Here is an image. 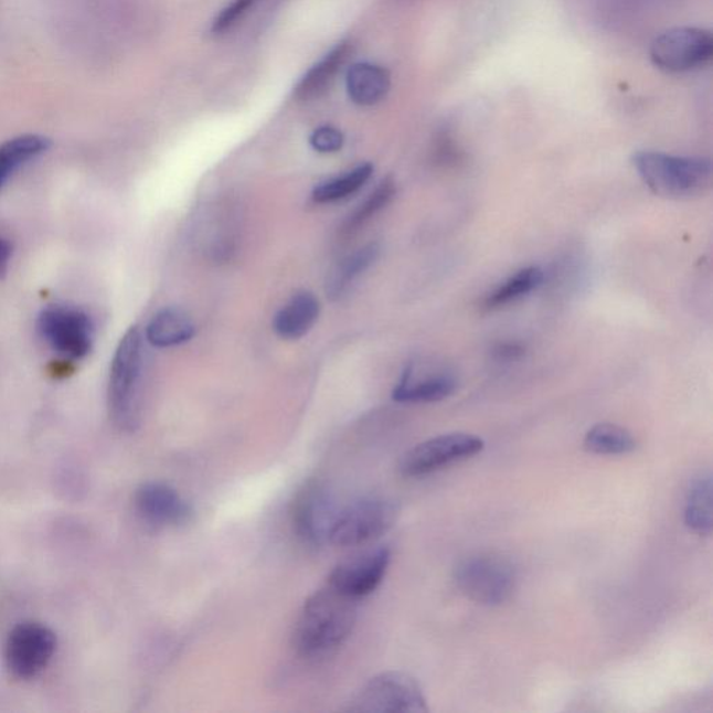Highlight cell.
<instances>
[{
    "label": "cell",
    "mask_w": 713,
    "mask_h": 713,
    "mask_svg": "<svg viewBox=\"0 0 713 713\" xmlns=\"http://www.w3.org/2000/svg\"><path fill=\"white\" fill-rule=\"evenodd\" d=\"M359 600L328 583L302 605L292 630V646L311 659L331 656L353 632Z\"/></svg>",
    "instance_id": "obj_1"
},
{
    "label": "cell",
    "mask_w": 713,
    "mask_h": 713,
    "mask_svg": "<svg viewBox=\"0 0 713 713\" xmlns=\"http://www.w3.org/2000/svg\"><path fill=\"white\" fill-rule=\"evenodd\" d=\"M631 163L647 188L664 199H693L711 188L712 163L707 158L638 151Z\"/></svg>",
    "instance_id": "obj_2"
},
{
    "label": "cell",
    "mask_w": 713,
    "mask_h": 713,
    "mask_svg": "<svg viewBox=\"0 0 713 713\" xmlns=\"http://www.w3.org/2000/svg\"><path fill=\"white\" fill-rule=\"evenodd\" d=\"M142 371V337L138 328L132 327L121 338L110 365L109 413L120 429L135 430L140 422Z\"/></svg>",
    "instance_id": "obj_3"
},
{
    "label": "cell",
    "mask_w": 713,
    "mask_h": 713,
    "mask_svg": "<svg viewBox=\"0 0 713 713\" xmlns=\"http://www.w3.org/2000/svg\"><path fill=\"white\" fill-rule=\"evenodd\" d=\"M454 578L460 593L486 606L507 603L518 587L513 563L493 553H477L462 558L455 568Z\"/></svg>",
    "instance_id": "obj_4"
},
{
    "label": "cell",
    "mask_w": 713,
    "mask_h": 713,
    "mask_svg": "<svg viewBox=\"0 0 713 713\" xmlns=\"http://www.w3.org/2000/svg\"><path fill=\"white\" fill-rule=\"evenodd\" d=\"M398 509L390 499L369 497L339 509L329 544L351 547L380 539L395 525Z\"/></svg>",
    "instance_id": "obj_5"
},
{
    "label": "cell",
    "mask_w": 713,
    "mask_h": 713,
    "mask_svg": "<svg viewBox=\"0 0 713 713\" xmlns=\"http://www.w3.org/2000/svg\"><path fill=\"white\" fill-rule=\"evenodd\" d=\"M349 712L425 713L429 711L422 685L404 672H385L372 678L345 707Z\"/></svg>",
    "instance_id": "obj_6"
},
{
    "label": "cell",
    "mask_w": 713,
    "mask_h": 713,
    "mask_svg": "<svg viewBox=\"0 0 713 713\" xmlns=\"http://www.w3.org/2000/svg\"><path fill=\"white\" fill-rule=\"evenodd\" d=\"M57 638L50 627L36 621H23L13 627L4 643V663L19 680L35 679L51 663Z\"/></svg>",
    "instance_id": "obj_7"
},
{
    "label": "cell",
    "mask_w": 713,
    "mask_h": 713,
    "mask_svg": "<svg viewBox=\"0 0 713 713\" xmlns=\"http://www.w3.org/2000/svg\"><path fill=\"white\" fill-rule=\"evenodd\" d=\"M653 65L668 73H689L707 65L713 56L711 31L675 26L664 31L651 45Z\"/></svg>",
    "instance_id": "obj_8"
},
{
    "label": "cell",
    "mask_w": 713,
    "mask_h": 713,
    "mask_svg": "<svg viewBox=\"0 0 713 713\" xmlns=\"http://www.w3.org/2000/svg\"><path fill=\"white\" fill-rule=\"evenodd\" d=\"M338 512L329 488L321 481L310 480L292 500L291 523L305 544L319 547L329 544V534Z\"/></svg>",
    "instance_id": "obj_9"
},
{
    "label": "cell",
    "mask_w": 713,
    "mask_h": 713,
    "mask_svg": "<svg viewBox=\"0 0 713 713\" xmlns=\"http://www.w3.org/2000/svg\"><path fill=\"white\" fill-rule=\"evenodd\" d=\"M483 448L486 441L480 436L466 433L439 435L409 449L398 468L404 477H423L451 462L470 459L481 454Z\"/></svg>",
    "instance_id": "obj_10"
},
{
    "label": "cell",
    "mask_w": 713,
    "mask_h": 713,
    "mask_svg": "<svg viewBox=\"0 0 713 713\" xmlns=\"http://www.w3.org/2000/svg\"><path fill=\"white\" fill-rule=\"evenodd\" d=\"M42 339L58 354L79 360L93 348L94 327L87 313L74 308L52 307L39 319Z\"/></svg>",
    "instance_id": "obj_11"
},
{
    "label": "cell",
    "mask_w": 713,
    "mask_h": 713,
    "mask_svg": "<svg viewBox=\"0 0 713 713\" xmlns=\"http://www.w3.org/2000/svg\"><path fill=\"white\" fill-rule=\"evenodd\" d=\"M391 558L392 553L385 546L359 553L340 562L327 583L350 598L369 597L385 578Z\"/></svg>",
    "instance_id": "obj_12"
},
{
    "label": "cell",
    "mask_w": 713,
    "mask_h": 713,
    "mask_svg": "<svg viewBox=\"0 0 713 713\" xmlns=\"http://www.w3.org/2000/svg\"><path fill=\"white\" fill-rule=\"evenodd\" d=\"M137 513L156 526H180L193 519V509L174 488L164 482L142 483L135 494Z\"/></svg>",
    "instance_id": "obj_13"
},
{
    "label": "cell",
    "mask_w": 713,
    "mask_h": 713,
    "mask_svg": "<svg viewBox=\"0 0 713 713\" xmlns=\"http://www.w3.org/2000/svg\"><path fill=\"white\" fill-rule=\"evenodd\" d=\"M457 387L455 376L439 374L417 375L413 365L404 370L401 382L393 391V401L398 403H436L454 395Z\"/></svg>",
    "instance_id": "obj_14"
},
{
    "label": "cell",
    "mask_w": 713,
    "mask_h": 713,
    "mask_svg": "<svg viewBox=\"0 0 713 713\" xmlns=\"http://www.w3.org/2000/svg\"><path fill=\"white\" fill-rule=\"evenodd\" d=\"M319 311H321V306L312 292H296L289 302L276 313L275 332L287 340L300 339L316 324Z\"/></svg>",
    "instance_id": "obj_15"
},
{
    "label": "cell",
    "mask_w": 713,
    "mask_h": 713,
    "mask_svg": "<svg viewBox=\"0 0 713 713\" xmlns=\"http://www.w3.org/2000/svg\"><path fill=\"white\" fill-rule=\"evenodd\" d=\"M351 52V44L349 41H343L337 47H333L321 62L308 71L306 76L302 77L295 88V98L307 103L321 98L324 93L331 88L334 77L342 71V67L348 61Z\"/></svg>",
    "instance_id": "obj_16"
},
{
    "label": "cell",
    "mask_w": 713,
    "mask_h": 713,
    "mask_svg": "<svg viewBox=\"0 0 713 713\" xmlns=\"http://www.w3.org/2000/svg\"><path fill=\"white\" fill-rule=\"evenodd\" d=\"M348 93L353 103L371 106L381 103L391 88V74L371 63H356L348 73Z\"/></svg>",
    "instance_id": "obj_17"
},
{
    "label": "cell",
    "mask_w": 713,
    "mask_h": 713,
    "mask_svg": "<svg viewBox=\"0 0 713 713\" xmlns=\"http://www.w3.org/2000/svg\"><path fill=\"white\" fill-rule=\"evenodd\" d=\"M195 334V324L188 313L179 308L158 312L148 323L146 337L153 348L168 349L188 343Z\"/></svg>",
    "instance_id": "obj_18"
},
{
    "label": "cell",
    "mask_w": 713,
    "mask_h": 713,
    "mask_svg": "<svg viewBox=\"0 0 713 713\" xmlns=\"http://www.w3.org/2000/svg\"><path fill=\"white\" fill-rule=\"evenodd\" d=\"M381 248L376 243L356 249L353 254L340 260L328 276L327 295L329 299L338 300L350 289V286L370 269L380 258Z\"/></svg>",
    "instance_id": "obj_19"
},
{
    "label": "cell",
    "mask_w": 713,
    "mask_h": 713,
    "mask_svg": "<svg viewBox=\"0 0 713 713\" xmlns=\"http://www.w3.org/2000/svg\"><path fill=\"white\" fill-rule=\"evenodd\" d=\"M685 525L695 534L710 536L712 534V476L701 473L691 486L684 510Z\"/></svg>",
    "instance_id": "obj_20"
},
{
    "label": "cell",
    "mask_w": 713,
    "mask_h": 713,
    "mask_svg": "<svg viewBox=\"0 0 713 713\" xmlns=\"http://www.w3.org/2000/svg\"><path fill=\"white\" fill-rule=\"evenodd\" d=\"M584 448L594 455H627L636 450L637 441L630 430L620 425L600 423L585 435Z\"/></svg>",
    "instance_id": "obj_21"
},
{
    "label": "cell",
    "mask_w": 713,
    "mask_h": 713,
    "mask_svg": "<svg viewBox=\"0 0 713 713\" xmlns=\"http://www.w3.org/2000/svg\"><path fill=\"white\" fill-rule=\"evenodd\" d=\"M545 274L540 266H526L520 269L507 281L497 287L491 295L487 297L486 306L489 310L509 305V302L521 299L530 292L539 289L544 281Z\"/></svg>",
    "instance_id": "obj_22"
},
{
    "label": "cell",
    "mask_w": 713,
    "mask_h": 713,
    "mask_svg": "<svg viewBox=\"0 0 713 713\" xmlns=\"http://www.w3.org/2000/svg\"><path fill=\"white\" fill-rule=\"evenodd\" d=\"M50 147V141L41 136H23L14 138L0 147V188L7 182L15 169L23 167Z\"/></svg>",
    "instance_id": "obj_23"
},
{
    "label": "cell",
    "mask_w": 713,
    "mask_h": 713,
    "mask_svg": "<svg viewBox=\"0 0 713 713\" xmlns=\"http://www.w3.org/2000/svg\"><path fill=\"white\" fill-rule=\"evenodd\" d=\"M372 172H374L372 164H361V167L351 170V172L342 175V178L329 180V182L318 185L313 190L312 200L317 204H328V202L343 200L345 196L354 194L355 191L363 188L369 182Z\"/></svg>",
    "instance_id": "obj_24"
},
{
    "label": "cell",
    "mask_w": 713,
    "mask_h": 713,
    "mask_svg": "<svg viewBox=\"0 0 713 713\" xmlns=\"http://www.w3.org/2000/svg\"><path fill=\"white\" fill-rule=\"evenodd\" d=\"M396 194L395 182L391 178L382 180V183L377 185L374 193H372L369 199L361 204L359 210L354 212L344 223L343 234H353L359 231L361 226L364 225L366 221H370L372 216L377 214L392 201L393 196Z\"/></svg>",
    "instance_id": "obj_25"
},
{
    "label": "cell",
    "mask_w": 713,
    "mask_h": 713,
    "mask_svg": "<svg viewBox=\"0 0 713 713\" xmlns=\"http://www.w3.org/2000/svg\"><path fill=\"white\" fill-rule=\"evenodd\" d=\"M255 3H257V0H233V2L228 4L227 8L223 9L221 14L217 15L214 21V25H212V31H214L215 34L226 33V31L231 30L234 24H237V21L241 20Z\"/></svg>",
    "instance_id": "obj_26"
},
{
    "label": "cell",
    "mask_w": 713,
    "mask_h": 713,
    "mask_svg": "<svg viewBox=\"0 0 713 713\" xmlns=\"http://www.w3.org/2000/svg\"><path fill=\"white\" fill-rule=\"evenodd\" d=\"M343 142L342 131L331 126L319 127L310 137L311 147L321 153L338 152L342 150Z\"/></svg>",
    "instance_id": "obj_27"
},
{
    "label": "cell",
    "mask_w": 713,
    "mask_h": 713,
    "mask_svg": "<svg viewBox=\"0 0 713 713\" xmlns=\"http://www.w3.org/2000/svg\"><path fill=\"white\" fill-rule=\"evenodd\" d=\"M493 353L498 360H518L524 354V348L518 343H503L499 344Z\"/></svg>",
    "instance_id": "obj_28"
},
{
    "label": "cell",
    "mask_w": 713,
    "mask_h": 713,
    "mask_svg": "<svg viewBox=\"0 0 713 713\" xmlns=\"http://www.w3.org/2000/svg\"><path fill=\"white\" fill-rule=\"evenodd\" d=\"M12 253L13 249L12 246H10V243L0 237V276L7 274Z\"/></svg>",
    "instance_id": "obj_29"
}]
</instances>
